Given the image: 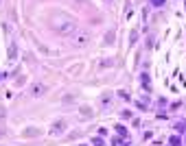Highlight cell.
<instances>
[{"instance_id":"obj_1","label":"cell","mask_w":186,"mask_h":146,"mask_svg":"<svg viewBox=\"0 0 186 146\" xmlns=\"http://www.w3.org/2000/svg\"><path fill=\"white\" fill-rule=\"evenodd\" d=\"M53 29L61 35H72V33H77V22L70 15H57V18H53Z\"/></svg>"},{"instance_id":"obj_2","label":"cell","mask_w":186,"mask_h":146,"mask_svg":"<svg viewBox=\"0 0 186 146\" xmlns=\"http://www.w3.org/2000/svg\"><path fill=\"white\" fill-rule=\"evenodd\" d=\"M72 41H75V46H85L90 41V33L88 31H77L75 37H72Z\"/></svg>"},{"instance_id":"obj_3","label":"cell","mask_w":186,"mask_h":146,"mask_svg":"<svg viewBox=\"0 0 186 146\" xmlns=\"http://www.w3.org/2000/svg\"><path fill=\"white\" fill-rule=\"evenodd\" d=\"M64 131H66V122H64V120H57V122L53 124V129H51L53 135H59V133H64Z\"/></svg>"},{"instance_id":"obj_4","label":"cell","mask_w":186,"mask_h":146,"mask_svg":"<svg viewBox=\"0 0 186 146\" xmlns=\"http://www.w3.org/2000/svg\"><path fill=\"white\" fill-rule=\"evenodd\" d=\"M44 92H46L44 85H33V96H44Z\"/></svg>"},{"instance_id":"obj_5","label":"cell","mask_w":186,"mask_h":146,"mask_svg":"<svg viewBox=\"0 0 186 146\" xmlns=\"http://www.w3.org/2000/svg\"><path fill=\"white\" fill-rule=\"evenodd\" d=\"M175 129L182 133V131H186V120H180V122H175Z\"/></svg>"},{"instance_id":"obj_6","label":"cell","mask_w":186,"mask_h":146,"mask_svg":"<svg viewBox=\"0 0 186 146\" xmlns=\"http://www.w3.org/2000/svg\"><path fill=\"white\" fill-rule=\"evenodd\" d=\"M105 44L110 46V44H114V31H110L107 35H105Z\"/></svg>"},{"instance_id":"obj_7","label":"cell","mask_w":186,"mask_h":146,"mask_svg":"<svg viewBox=\"0 0 186 146\" xmlns=\"http://www.w3.org/2000/svg\"><path fill=\"white\" fill-rule=\"evenodd\" d=\"M114 63H116L114 59H103V61H101V68H110V65H114Z\"/></svg>"},{"instance_id":"obj_8","label":"cell","mask_w":186,"mask_h":146,"mask_svg":"<svg viewBox=\"0 0 186 146\" xmlns=\"http://www.w3.org/2000/svg\"><path fill=\"white\" fill-rule=\"evenodd\" d=\"M9 59H15V46L11 44V48H9Z\"/></svg>"},{"instance_id":"obj_9","label":"cell","mask_w":186,"mask_h":146,"mask_svg":"<svg viewBox=\"0 0 186 146\" xmlns=\"http://www.w3.org/2000/svg\"><path fill=\"white\" fill-rule=\"evenodd\" d=\"M164 2H167V0H151V5H153V7H162Z\"/></svg>"},{"instance_id":"obj_10","label":"cell","mask_w":186,"mask_h":146,"mask_svg":"<svg viewBox=\"0 0 186 146\" xmlns=\"http://www.w3.org/2000/svg\"><path fill=\"white\" fill-rule=\"evenodd\" d=\"M92 144H94V146H103V140H101V137H94V140H92Z\"/></svg>"},{"instance_id":"obj_11","label":"cell","mask_w":186,"mask_h":146,"mask_svg":"<svg viewBox=\"0 0 186 146\" xmlns=\"http://www.w3.org/2000/svg\"><path fill=\"white\" fill-rule=\"evenodd\" d=\"M24 135H37V131H35V129H27Z\"/></svg>"},{"instance_id":"obj_12","label":"cell","mask_w":186,"mask_h":146,"mask_svg":"<svg viewBox=\"0 0 186 146\" xmlns=\"http://www.w3.org/2000/svg\"><path fill=\"white\" fill-rule=\"evenodd\" d=\"M171 146H180V137H171Z\"/></svg>"},{"instance_id":"obj_13","label":"cell","mask_w":186,"mask_h":146,"mask_svg":"<svg viewBox=\"0 0 186 146\" xmlns=\"http://www.w3.org/2000/svg\"><path fill=\"white\" fill-rule=\"evenodd\" d=\"M116 131H118L121 135H125V133H127V131H125V127H121V124H118V127H116Z\"/></svg>"},{"instance_id":"obj_14","label":"cell","mask_w":186,"mask_h":146,"mask_svg":"<svg viewBox=\"0 0 186 146\" xmlns=\"http://www.w3.org/2000/svg\"><path fill=\"white\" fill-rule=\"evenodd\" d=\"M81 113H83V116H92V111H90L88 107H83V109H81Z\"/></svg>"},{"instance_id":"obj_15","label":"cell","mask_w":186,"mask_h":146,"mask_svg":"<svg viewBox=\"0 0 186 146\" xmlns=\"http://www.w3.org/2000/svg\"><path fill=\"white\" fill-rule=\"evenodd\" d=\"M0 79H2V74H0Z\"/></svg>"}]
</instances>
